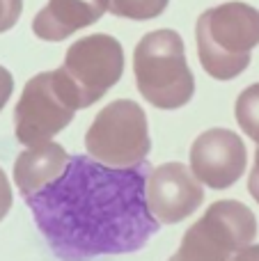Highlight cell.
<instances>
[{"label": "cell", "mask_w": 259, "mask_h": 261, "mask_svg": "<svg viewBox=\"0 0 259 261\" xmlns=\"http://www.w3.org/2000/svg\"><path fill=\"white\" fill-rule=\"evenodd\" d=\"M149 172V163L113 167L90 153H73L58 179L23 199L58 259L128 254L161 229L147 202Z\"/></svg>", "instance_id": "cell-1"}, {"label": "cell", "mask_w": 259, "mask_h": 261, "mask_svg": "<svg viewBox=\"0 0 259 261\" xmlns=\"http://www.w3.org/2000/svg\"><path fill=\"white\" fill-rule=\"evenodd\" d=\"M200 64L216 81H232L250 64L259 46V9L246 3H223L200 14L195 25Z\"/></svg>", "instance_id": "cell-2"}, {"label": "cell", "mask_w": 259, "mask_h": 261, "mask_svg": "<svg viewBox=\"0 0 259 261\" xmlns=\"http://www.w3.org/2000/svg\"><path fill=\"white\" fill-rule=\"evenodd\" d=\"M133 73L140 94L154 108H184L195 94L186 46L174 30H154L138 41L133 50Z\"/></svg>", "instance_id": "cell-3"}, {"label": "cell", "mask_w": 259, "mask_h": 261, "mask_svg": "<svg viewBox=\"0 0 259 261\" xmlns=\"http://www.w3.org/2000/svg\"><path fill=\"white\" fill-rule=\"evenodd\" d=\"M81 101L62 69L32 76L14 108V133L25 147L44 144L69 126Z\"/></svg>", "instance_id": "cell-4"}, {"label": "cell", "mask_w": 259, "mask_h": 261, "mask_svg": "<svg viewBox=\"0 0 259 261\" xmlns=\"http://www.w3.org/2000/svg\"><path fill=\"white\" fill-rule=\"evenodd\" d=\"M257 236V218L237 199H220L184 234L170 261H232Z\"/></svg>", "instance_id": "cell-5"}, {"label": "cell", "mask_w": 259, "mask_h": 261, "mask_svg": "<svg viewBox=\"0 0 259 261\" xmlns=\"http://www.w3.org/2000/svg\"><path fill=\"white\" fill-rule=\"evenodd\" d=\"M85 149L92 158L113 167H133L145 163L151 149V138L142 106L131 99L110 101L87 128Z\"/></svg>", "instance_id": "cell-6"}, {"label": "cell", "mask_w": 259, "mask_h": 261, "mask_svg": "<svg viewBox=\"0 0 259 261\" xmlns=\"http://www.w3.org/2000/svg\"><path fill=\"white\" fill-rule=\"evenodd\" d=\"M73 85L81 110L101 101L124 73V48L115 37L96 32L73 41L60 67Z\"/></svg>", "instance_id": "cell-7"}, {"label": "cell", "mask_w": 259, "mask_h": 261, "mask_svg": "<svg viewBox=\"0 0 259 261\" xmlns=\"http://www.w3.org/2000/svg\"><path fill=\"white\" fill-rule=\"evenodd\" d=\"M248 165L243 140L229 128H209L195 138L191 147V170L204 186L225 190L234 186Z\"/></svg>", "instance_id": "cell-8"}, {"label": "cell", "mask_w": 259, "mask_h": 261, "mask_svg": "<svg viewBox=\"0 0 259 261\" xmlns=\"http://www.w3.org/2000/svg\"><path fill=\"white\" fill-rule=\"evenodd\" d=\"M202 181L184 163H165L147 176V202L154 218L165 225H177L193 216L204 202Z\"/></svg>", "instance_id": "cell-9"}, {"label": "cell", "mask_w": 259, "mask_h": 261, "mask_svg": "<svg viewBox=\"0 0 259 261\" xmlns=\"http://www.w3.org/2000/svg\"><path fill=\"white\" fill-rule=\"evenodd\" d=\"M108 12V0H48L32 18V32L44 41H62L96 23Z\"/></svg>", "instance_id": "cell-10"}, {"label": "cell", "mask_w": 259, "mask_h": 261, "mask_svg": "<svg viewBox=\"0 0 259 261\" xmlns=\"http://www.w3.org/2000/svg\"><path fill=\"white\" fill-rule=\"evenodd\" d=\"M69 153L62 144L58 142H44L28 147L25 151L18 153L16 163H14V184H16L18 193L23 197L41 190L46 184L58 179L64 172L69 163Z\"/></svg>", "instance_id": "cell-11"}, {"label": "cell", "mask_w": 259, "mask_h": 261, "mask_svg": "<svg viewBox=\"0 0 259 261\" xmlns=\"http://www.w3.org/2000/svg\"><path fill=\"white\" fill-rule=\"evenodd\" d=\"M234 117L243 133L255 144H259V83L246 87L239 94L237 103H234Z\"/></svg>", "instance_id": "cell-12"}, {"label": "cell", "mask_w": 259, "mask_h": 261, "mask_svg": "<svg viewBox=\"0 0 259 261\" xmlns=\"http://www.w3.org/2000/svg\"><path fill=\"white\" fill-rule=\"evenodd\" d=\"M170 0H108V12L131 21H151L168 9Z\"/></svg>", "instance_id": "cell-13"}, {"label": "cell", "mask_w": 259, "mask_h": 261, "mask_svg": "<svg viewBox=\"0 0 259 261\" xmlns=\"http://www.w3.org/2000/svg\"><path fill=\"white\" fill-rule=\"evenodd\" d=\"M23 12V0H0V35L12 30Z\"/></svg>", "instance_id": "cell-14"}, {"label": "cell", "mask_w": 259, "mask_h": 261, "mask_svg": "<svg viewBox=\"0 0 259 261\" xmlns=\"http://www.w3.org/2000/svg\"><path fill=\"white\" fill-rule=\"evenodd\" d=\"M14 202V195H12V186H9V179L5 174V170L0 167V222L5 220V216L9 213Z\"/></svg>", "instance_id": "cell-15"}, {"label": "cell", "mask_w": 259, "mask_h": 261, "mask_svg": "<svg viewBox=\"0 0 259 261\" xmlns=\"http://www.w3.org/2000/svg\"><path fill=\"white\" fill-rule=\"evenodd\" d=\"M12 92H14V78H12V73H9L7 69L0 64V110L7 106Z\"/></svg>", "instance_id": "cell-16"}, {"label": "cell", "mask_w": 259, "mask_h": 261, "mask_svg": "<svg viewBox=\"0 0 259 261\" xmlns=\"http://www.w3.org/2000/svg\"><path fill=\"white\" fill-rule=\"evenodd\" d=\"M248 193L252 195V199L259 204V147L255 153V165H252V172L248 176Z\"/></svg>", "instance_id": "cell-17"}, {"label": "cell", "mask_w": 259, "mask_h": 261, "mask_svg": "<svg viewBox=\"0 0 259 261\" xmlns=\"http://www.w3.org/2000/svg\"><path fill=\"white\" fill-rule=\"evenodd\" d=\"M232 261H259V243H250L246 248H241L237 254L232 257Z\"/></svg>", "instance_id": "cell-18"}]
</instances>
